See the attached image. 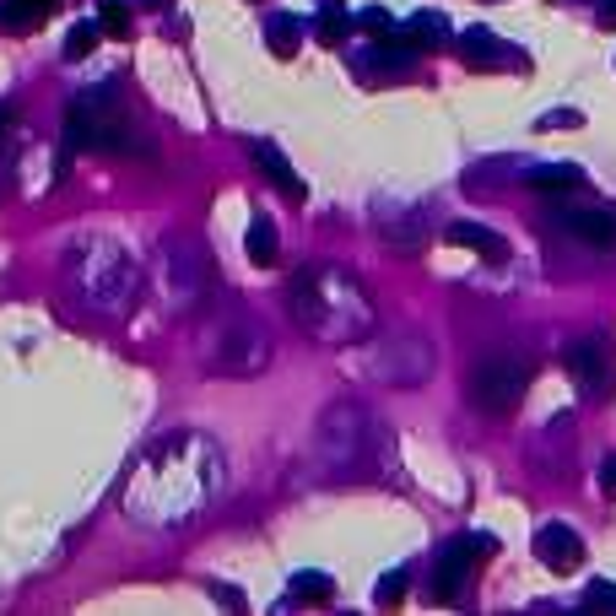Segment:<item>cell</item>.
<instances>
[{
    "label": "cell",
    "instance_id": "1",
    "mask_svg": "<svg viewBox=\"0 0 616 616\" xmlns=\"http://www.w3.org/2000/svg\"><path fill=\"white\" fill-rule=\"evenodd\" d=\"M222 487V460H217V444L211 438H195V433H179L168 438L163 449L136 471L125 492V508L146 525H179V519L200 514Z\"/></svg>",
    "mask_w": 616,
    "mask_h": 616
},
{
    "label": "cell",
    "instance_id": "2",
    "mask_svg": "<svg viewBox=\"0 0 616 616\" xmlns=\"http://www.w3.org/2000/svg\"><path fill=\"white\" fill-rule=\"evenodd\" d=\"M525 384H530V363H525V357H514V352L481 357L476 373H471V400L481 411H492V417H503V411L519 406Z\"/></svg>",
    "mask_w": 616,
    "mask_h": 616
},
{
    "label": "cell",
    "instance_id": "3",
    "mask_svg": "<svg viewBox=\"0 0 616 616\" xmlns=\"http://www.w3.org/2000/svg\"><path fill=\"white\" fill-rule=\"evenodd\" d=\"M498 552V541L492 535H471V541H449L444 552H438V568H433V595L444 600V606H454V600L465 595V584H471L476 562Z\"/></svg>",
    "mask_w": 616,
    "mask_h": 616
},
{
    "label": "cell",
    "instance_id": "4",
    "mask_svg": "<svg viewBox=\"0 0 616 616\" xmlns=\"http://www.w3.org/2000/svg\"><path fill=\"white\" fill-rule=\"evenodd\" d=\"M130 287H136V271L119 249H98V271H82V298L103 314H119L130 303Z\"/></svg>",
    "mask_w": 616,
    "mask_h": 616
},
{
    "label": "cell",
    "instance_id": "5",
    "mask_svg": "<svg viewBox=\"0 0 616 616\" xmlns=\"http://www.w3.org/2000/svg\"><path fill=\"white\" fill-rule=\"evenodd\" d=\"M562 363H568V373L579 379V390H584V395H595V400H606V395H611L616 368H611V346H606V336H584V341H573Z\"/></svg>",
    "mask_w": 616,
    "mask_h": 616
},
{
    "label": "cell",
    "instance_id": "6",
    "mask_svg": "<svg viewBox=\"0 0 616 616\" xmlns=\"http://www.w3.org/2000/svg\"><path fill=\"white\" fill-rule=\"evenodd\" d=\"M427 363H433L427 341H384V346H373V379L417 384V379H427Z\"/></svg>",
    "mask_w": 616,
    "mask_h": 616
},
{
    "label": "cell",
    "instance_id": "7",
    "mask_svg": "<svg viewBox=\"0 0 616 616\" xmlns=\"http://www.w3.org/2000/svg\"><path fill=\"white\" fill-rule=\"evenodd\" d=\"M265 352H271V346H265V336H260V325H227V346H217V368H227V373H254L265 363Z\"/></svg>",
    "mask_w": 616,
    "mask_h": 616
},
{
    "label": "cell",
    "instance_id": "8",
    "mask_svg": "<svg viewBox=\"0 0 616 616\" xmlns=\"http://www.w3.org/2000/svg\"><path fill=\"white\" fill-rule=\"evenodd\" d=\"M535 557H541L552 573H573L584 562V541L568 525H546L541 535H535Z\"/></svg>",
    "mask_w": 616,
    "mask_h": 616
},
{
    "label": "cell",
    "instance_id": "9",
    "mask_svg": "<svg viewBox=\"0 0 616 616\" xmlns=\"http://www.w3.org/2000/svg\"><path fill=\"white\" fill-rule=\"evenodd\" d=\"M562 227L568 233H579L589 249H616V217L611 211H562Z\"/></svg>",
    "mask_w": 616,
    "mask_h": 616
},
{
    "label": "cell",
    "instance_id": "10",
    "mask_svg": "<svg viewBox=\"0 0 616 616\" xmlns=\"http://www.w3.org/2000/svg\"><path fill=\"white\" fill-rule=\"evenodd\" d=\"M249 152H254V163H260V168H265V179H271V184H276V190H281V195H292V200H303V195H308V184L298 179V173H292V163H287V157H281V152H276V146H271V141H254V146H249Z\"/></svg>",
    "mask_w": 616,
    "mask_h": 616
},
{
    "label": "cell",
    "instance_id": "11",
    "mask_svg": "<svg viewBox=\"0 0 616 616\" xmlns=\"http://www.w3.org/2000/svg\"><path fill=\"white\" fill-rule=\"evenodd\" d=\"M449 244L471 249V254H481V260H508V244L492 233V227H481V222H454L449 227Z\"/></svg>",
    "mask_w": 616,
    "mask_h": 616
},
{
    "label": "cell",
    "instance_id": "12",
    "mask_svg": "<svg viewBox=\"0 0 616 616\" xmlns=\"http://www.w3.org/2000/svg\"><path fill=\"white\" fill-rule=\"evenodd\" d=\"M460 60L471 65V71H487V65L503 60V44H498L487 28H465V33H460Z\"/></svg>",
    "mask_w": 616,
    "mask_h": 616
},
{
    "label": "cell",
    "instance_id": "13",
    "mask_svg": "<svg viewBox=\"0 0 616 616\" xmlns=\"http://www.w3.org/2000/svg\"><path fill=\"white\" fill-rule=\"evenodd\" d=\"M303 28H308V22H298V17H271V22H265V49H271L276 60H292V55H298V44H303Z\"/></svg>",
    "mask_w": 616,
    "mask_h": 616
},
{
    "label": "cell",
    "instance_id": "14",
    "mask_svg": "<svg viewBox=\"0 0 616 616\" xmlns=\"http://www.w3.org/2000/svg\"><path fill=\"white\" fill-rule=\"evenodd\" d=\"M55 6H60V0H6V6H0V22H6L11 33H28V28H38V22H44Z\"/></svg>",
    "mask_w": 616,
    "mask_h": 616
},
{
    "label": "cell",
    "instance_id": "15",
    "mask_svg": "<svg viewBox=\"0 0 616 616\" xmlns=\"http://www.w3.org/2000/svg\"><path fill=\"white\" fill-rule=\"evenodd\" d=\"M249 260L254 265H276V222L271 217H265V211H254V217H249Z\"/></svg>",
    "mask_w": 616,
    "mask_h": 616
},
{
    "label": "cell",
    "instance_id": "16",
    "mask_svg": "<svg viewBox=\"0 0 616 616\" xmlns=\"http://www.w3.org/2000/svg\"><path fill=\"white\" fill-rule=\"evenodd\" d=\"M530 184H535V190H546V195H562V190H579V184H584V173L573 168V163H557V168H530Z\"/></svg>",
    "mask_w": 616,
    "mask_h": 616
},
{
    "label": "cell",
    "instance_id": "17",
    "mask_svg": "<svg viewBox=\"0 0 616 616\" xmlns=\"http://www.w3.org/2000/svg\"><path fill=\"white\" fill-rule=\"evenodd\" d=\"M444 28L449 22L438 17V11H417V17L406 22V44H422V49H438L444 44Z\"/></svg>",
    "mask_w": 616,
    "mask_h": 616
},
{
    "label": "cell",
    "instance_id": "18",
    "mask_svg": "<svg viewBox=\"0 0 616 616\" xmlns=\"http://www.w3.org/2000/svg\"><path fill=\"white\" fill-rule=\"evenodd\" d=\"M292 600H314V606H319V600H330V589H336V584H330L325 579V573H292Z\"/></svg>",
    "mask_w": 616,
    "mask_h": 616
},
{
    "label": "cell",
    "instance_id": "19",
    "mask_svg": "<svg viewBox=\"0 0 616 616\" xmlns=\"http://www.w3.org/2000/svg\"><path fill=\"white\" fill-rule=\"evenodd\" d=\"M352 28H357V22H346L341 11H319V22H314V38H319V44H341V38L352 33Z\"/></svg>",
    "mask_w": 616,
    "mask_h": 616
},
{
    "label": "cell",
    "instance_id": "20",
    "mask_svg": "<svg viewBox=\"0 0 616 616\" xmlns=\"http://www.w3.org/2000/svg\"><path fill=\"white\" fill-rule=\"evenodd\" d=\"M406 579H411L406 568L384 573V579H379V589H373V600H379V606H400V600H406Z\"/></svg>",
    "mask_w": 616,
    "mask_h": 616
},
{
    "label": "cell",
    "instance_id": "21",
    "mask_svg": "<svg viewBox=\"0 0 616 616\" xmlns=\"http://www.w3.org/2000/svg\"><path fill=\"white\" fill-rule=\"evenodd\" d=\"M103 33H109V38L130 33V6H125V0H103Z\"/></svg>",
    "mask_w": 616,
    "mask_h": 616
},
{
    "label": "cell",
    "instance_id": "22",
    "mask_svg": "<svg viewBox=\"0 0 616 616\" xmlns=\"http://www.w3.org/2000/svg\"><path fill=\"white\" fill-rule=\"evenodd\" d=\"M98 33H103V28H98V22H76V33H71V38H65V55H71V60H82V55H87V49H92V44H98Z\"/></svg>",
    "mask_w": 616,
    "mask_h": 616
},
{
    "label": "cell",
    "instance_id": "23",
    "mask_svg": "<svg viewBox=\"0 0 616 616\" xmlns=\"http://www.w3.org/2000/svg\"><path fill=\"white\" fill-rule=\"evenodd\" d=\"M357 28L373 33V38H390L395 22H390V11H384V6H373V11H363V17H357Z\"/></svg>",
    "mask_w": 616,
    "mask_h": 616
},
{
    "label": "cell",
    "instance_id": "24",
    "mask_svg": "<svg viewBox=\"0 0 616 616\" xmlns=\"http://www.w3.org/2000/svg\"><path fill=\"white\" fill-rule=\"evenodd\" d=\"M584 125V114L579 109H557V114H546L541 119V130H579Z\"/></svg>",
    "mask_w": 616,
    "mask_h": 616
},
{
    "label": "cell",
    "instance_id": "25",
    "mask_svg": "<svg viewBox=\"0 0 616 616\" xmlns=\"http://www.w3.org/2000/svg\"><path fill=\"white\" fill-rule=\"evenodd\" d=\"M589 606H616V584H606V579H600V584H589Z\"/></svg>",
    "mask_w": 616,
    "mask_h": 616
},
{
    "label": "cell",
    "instance_id": "26",
    "mask_svg": "<svg viewBox=\"0 0 616 616\" xmlns=\"http://www.w3.org/2000/svg\"><path fill=\"white\" fill-rule=\"evenodd\" d=\"M600 487H606L611 498H616V460H606V471H600Z\"/></svg>",
    "mask_w": 616,
    "mask_h": 616
},
{
    "label": "cell",
    "instance_id": "27",
    "mask_svg": "<svg viewBox=\"0 0 616 616\" xmlns=\"http://www.w3.org/2000/svg\"><path fill=\"white\" fill-rule=\"evenodd\" d=\"M600 22H606V28H616V0H606V6H600Z\"/></svg>",
    "mask_w": 616,
    "mask_h": 616
},
{
    "label": "cell",
    "instance_id": "28",
    "mask_svg": "<svg viewBox=\"0 0 616 616\" xmlns=\"http://www.w3.org/2000/svg\"><path fill=\"white\" fill-rule=\"evenodd\" d=\"M146 6H173V0H146Z\"/></svg>",
    "mask_w": 616,
    "mask_h": 616
}]
</instances>
